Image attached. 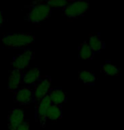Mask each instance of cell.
Returning <instances> with one entry per match:
<instances>
[{"instance_id": "cell-9", "label": "cell", "mask_w": 124, "mask_h": 130, "mask_svg": "<svg viewBox=\"0 0 124 130\" xmlns=\"http://www.w3.org/2000/svg\"><path fill=\"white\" fill-rule=\"evenodd\" d=\"M41 70L38 67H32L24 72L22 77V84L26 86H32L41 78Z\"/></svg>"}, {"instance_id": "cell-2", "label": "cell", "mask_w": 124, "mask_h": 130, "mask_svg": "<svg viewBox=\"0 0 124 130\" xmlns=\"http://www.w3.org/2000/svg\"><path fill=\"white\" fill-rule=\"evenodd\" d=\"M26 8H28V11L26 14L25 20L32 24H39L46 20L52 13L45 1L33 2Z\"/></svg>"}, {"instance_id": "cell-4", "label": "cell", "mask_w": 124, "mask_h": 130, "mask_svg": "<svg viewBox=\"0 0 124 130\" xmlns=\"http://www.w3.org/2000/svg\"><path fill=\"white\" fill-rule=\"evenodd\" d=\"M89 4L86 1H70L63 10L64 15L68 19H75L83 16L88 10Z\"/></svg>"}, {"instance_id": "cell-12", "label": "cell", "mask_w": 124, "mask_h": 130, "mask_svg": "<svg viewBox=\"0 0 124 130\" xmlns=\"http://www.w3.org/2000/svg\"><path fill=\"white\" fill-rule=\"evenodd\" d=\"M88 43L94 54L100 53L102 49H104L105 46V43L102 41L99 33H94L89 36Z\"/></svg>"}, {"instance_id": "cell-6", "label": "cell", "mask_w": 124, "mask_h": 130, "mask_svg": "<svg viewBox=\"0 0 124 130\" xmlns=\"http://www.w3.org/2000/svg\"><path fill=\"white\" fill-rule=\"evenodd\" d=\"M33 58H34L33 51L30 48H27L23 53L18 54V55L13 58L11 65L15 69L23 70L26 68L29 67L31 61L33 60Z\"/></svg>"}, {"instance_id": "cell-10", "label": "cell", "mask_w": 124, "mask_h": 130, "mask_svg": "<svg viewBox=\"0 0 124 130\" xmlns=\"http://www.w3.org/2000/svg\"><path fill=\"white\" fill-rule=\"evenodd\" d=\"M24 71L20 69H13L8 79V90L9 91H16L22 84V77Z\"/></svg>"}, {"instance_id": "cell-19", "label": "cell", "mask_w": 124, "mask_h": 130, "mask_svg": "<svg viewBox=\"0 0 124 130\" xmlns=\"http://www.w3.org/2000/svg\"><path fill=\"white\" fill-rule=\"evenodd\" d=\"M4 21H5V20H4V14H3L2 11H0V26L4 24Z\"/></svg>"}, {"instance_id": "cell-7", "label": "cell", "mask_w": 124, "mask_h": 130, "mask_svg": "<svg viewBox=\"0 0 124 130\" xmlns=\"http://www.w3.org/2000/svg\"><path fill=\"white\" fill-rule=\"evenodd\" d=\"M51 105L49 95L37 103V108H36V118L38 121L39 124L42 128H44L46 125L47 120H48V110L49 106Z\"/></svg>"}, {"instance_id": "cell-13", "label": "cell", "mask_w": 124, "mask_h": 130, "mask_svg": "<svg viewBox=\"0 0 124 130\" xmlns=\"http://www.w3.org/2000/svg\"><path fill=\"white\" fill-rule=\"evenodd\" d=\"M94 53L89 46L88 41H83L79 45L78 47V57L83 60H91L94 58Z\"/></svg>"}, {"instance_id": "cell-16", "label": "cell", "mask_w": 124, "mask_h": 130, "mask_svg": "<svg viewBox=\"0 0 124 130\" xmlns=\"http://www.w3.org/2000/svg\"><path fill=\"white\" fill-rule=\"evenodd\" d=\"M101 73L105 74V75H108V76H118L122 74L121 70L110 62H106L102 65Z\"/></svg>"}, {"instance_id": "cell-8", "label": "cell", "mask_w": 124, "mask_h": 130, "mask_svg": "<svg viewBox=\"0 0 124 130\" xmlns=\"http://www.w3.org/2000/svg\"><path fill=\"white\" fill-rule=\"evenodd\" d=\"M26 121L25 113L20 108H14L8 115V128L9 130H16Z\"/></svg>"}, {"instance_id": "cell-11", "label": "cell", "mask_w": 124, "mask_h": 130, "mask_svg": "<svg viewBox=\"0 0 124 130\" xmlns=\"http://www.w3.org/2000/svg\"><path fill=\"white\" fill-rule=\"evenodd\" d=\"M49 98L51 104L58 106H62L63 104L66 102L67 101V95L65 94L64 90H62L60 88H54L51 89L49 94Z\"/></svg>"}, {"instance_id": "cell-1", "label": "cell", "mask_w": 124, "mask_h": 130, "mask_svg": "<svg viewBox=\"0 0 124 130\" xmlns=\"http://www.w3.org/2000/svg\"><path fill=\"white\" fill-rule=\"evenodd\" d=\"M35 41V36L31 32L9 33L2 38V44L4 48L18 49L25 48Z\"/></svg>"}, {"instance_id": "cell-5", "label": "cell", "mask_w": 124, "mask_h": 130, "mask_svg": "<svg viewBox=\"0 0 124 130\" xmlns=\"http://www.w3.org/2000/svg\"><path fill=\"white\" fill-rule=\"evenodd\" d=\"M13 101L20 106H28L34 101L32 86H23L14 92Z\"/></svg>"}, {"instance_id": "cell-15", "label": "cell", "mask_w": 124, "mask_h": 130, "mask_svg": "<svg viewBox=\"0 0 124 130\" xmlns=\"http://www.w3.org/2000/svg\"><path fill=\"white\" fill-rule=\"evenodd\" d=\"M79 79L83 81L84 85H92L96 81V75L91 70H83L78 74Z\"/></svg>"}, {"instance_id": "cell-14", "label": "cell", "mask_w": 124, "mask_h": 130, "mask_svg": "<svg viewBox=\"0 0 124 130\" xmlns=\"http://www.w3.org/2000/svg\"><path fill=\"white\" fill-rule=\"evenodd\" d=\"M48 119L50 121L56 122L62 118L63 117V111H62V106H58L51 104L48 110Z\"/></svg>"}, {"instance_id": "cell-3", "label": "cell", "mask_w": 124, "mask_h": 130, "mask_svg": "<svg viewBox=\"0 0 124 130\" xmlns=\"http://www.w3.org/2000/svg\"><path fill=\"white\" fill-rule=\"evenodd\" d=\"M51 77L49 75H42L38 81L35 84L33 87V94H34V101L36 103L39 102L42 99L49 95L50 90H51Z\"/></svg>"}, {"instance_id": "cell-17", "label": "cell", "mask_w": 124, "mask_h": 130, "mask_svg": "<svg viewBox=\"0 0 124 130\" xmlns=\"http://www.w3.org/2000/svg\"><path fill=\"white\" fill-rule=\"evenodd\" d=\"M46 4L49 5L51 10H58L62 9L64 10L65 7L69 4L70 1H66V0H49V1H45Z\"/></svg>"}, {"instance_id": "cell-18", "label": "cell", "mask_w": 124, "mask_h": 130, "mask_svg": "<svg viewBox=\"0 0 124 130\" xmlns=\"http://www.w3.org/2000/svg\"><path fill=\"white\" fill-rule=\"evenodd\" d=\"M16 130H30V123H29V121L26 120Z\"/></svg>"}]
</instances>
